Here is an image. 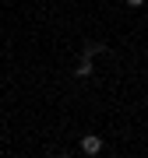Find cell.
Masks as SVG:
<instances>
[{"mask_svg":"<svg viewBox=\"0 0 148 158\" xmlns=\"http://www.w3.org/2000/svg\"><path fill=\"white\" fill-rule=\"evenodd\" d=\"M81 151H85V155H99V151H102V137H99V134H85V137H81Z\"/></svg>","mask_w":148,"mask_h":158,"instance_id":"1","label":"cell"},{"mask_svg":"<svg viewBox=\"0 0 148 158\" xmlns=\"http://www.w3.org/2000/svg\"><path fill=\"white\" fill-rule=\"evenodd\" d=\"M95 74V63H92V56H81L78 67H74V77H92Z\"/></svg>","mask_w":148,"mask_h":158,"instance_id":"2","label":"cell"},{"mask_svg":"<svg viewBox=\"0 0 148 158\" xmlns=\"http://www.w3.org/2000/svg\"><path fill=\"white\" fill-rule=\"evenodd\" d=\"M102 53H106V46H102V42H88L85 49H81V56H92V60H95V56H102Z\"/></svg>","mask_w":148,"mask_h":158,"instance_id":"3","label":"cell"},{"mask_svg":"<svg viewBox=\"0 0 148 158\" xmlns=\"http://www.w3.org/2000/svg\"><path fill=\"white\" fill-rule=\"evenodd\" d=\"M145 4V0H127V7H141Z\"/></svg>","mask_w":148,"mask_h":158,"instance_id":"4","label":"cell"}]
</instances>
